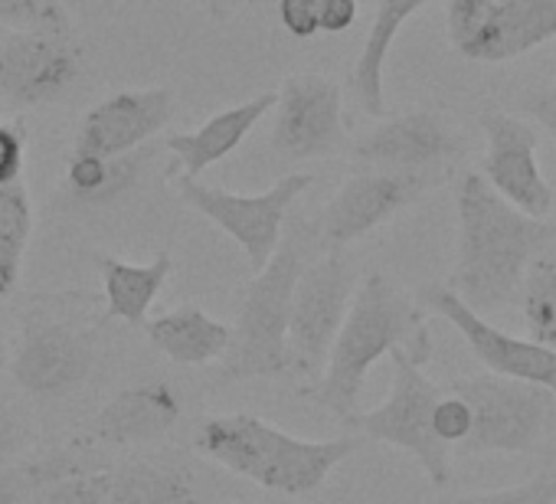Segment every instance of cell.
Masks as SVG:
<instances>
[{
	"label": "cell",
	"mask_w": 556,
	"mask_h": 504,
	"mask_svg": "<svg viewBox=\"0 0 556 504\" xmlns=\"http://www.w3.org/2000/svg\"><path fill=\"white\" fill-rule=\"evenodd\" d=\"M96 361L99 331L76 322L37 318L24 328L21 348L11 361V374L30 396L53 400L83 387Z\"/></svg>",
	"instance_id": "cell-14"
},
{
	"label": "cell",
	"mask_w": 556,
	"mask_h": 504,
	"mask_svg": "<svg viewBox=\"0 0 556 504\" xmlns=\"http://www.w3.org/2000/svg\"><path fill=\"white\" fill-rule=\"evenodd\" d=\"M494 4V0H445V27H448V43L452 50L475 30L481 14Z\"/></svg>",
	"instance_id": "cell-35"
},
{
	"label": "cell",
	"mask_w": 556,
	"mask_h": 504,
	"mask_svg": "<svg viewBox=\"0 0 556 504\" xmlns=\"http://www.w3.org/2000/svg\"><path fill=\"white\" fill-rule=\"evenodd\" d=\"M83 79V50L73 34L4 30L0 34V96L37 109L63 102Z\"/></svg>",
	"instance_id": "cell-10"
},
{
	"label": "cell",
	"mask_w": 556,
	"mask_h": 504,
	"mask_svg": "<svg viewBox=\"0 0 556 504\" xmlns=\"http://www.w3.org/2000/svg\"><path fill=\"white\" fill-rule=\"evenodd\" d=\"M419 305H422V312H435L439 318H445L465 338L471 354L488 367V374L533 383L556 396V351H549L530 338H517V335L494 328L488 318L471 312L445 286H426L419 292Z\"/></svg>",
	"instance_id": "cell-15"
},
{
	"label": "cell",
	"mask_w": 556,
	"mask_h": 504,
	"mask_svg": "<svg viewBox=\"0 0 556 504\" xmlns=\"http://www.w3.org/2000/svg\"><path fill=\"white\" fill-rule=\"evenodd\" d=\"M393 387L390 396L367 413H354L344 426L364 439L396 445L409 452L435 488L452 478L448 445L432 429V410L442 396V383L426 377V361L409 351H393Z\"/></svg>",
	"instance_id": "cell-6"
},
{
	"label": "cell",
	"mask_w": 556,
	"mask_h": 504,
	"mask_svg": "<svg viewBox=\"0 0 556 504\" xmlns=\"http://www.w3.org/2000/svg\"><path fill=\"white\" fill-rule=\"evenodd\" d=\"M174 115L170 89H125L92 105L79 125L76 154H128L151 144Z\"/></svg>",
	"instance_id": "cell-16"
},
{
	"label": "cell",
	"mask_w": 556,
	"mask_h": 504,
	"mask_svg": "<svg viewBox=\"0 0 556 504\" xmlns=\"http://www.w3.org/2000/svg\"><path fill=\"white\" fill-rule=\"evenodd\" d=\"M203 4H206V8H213V11H219V8H223V0H203Z\"/></svg>",
	"instance_id": "cell-39"
},
{
	"label": "cell",
	"mask_w": 556,
	"mask_h": 504,
	"mask_svg": "<svg viewBox=\"0 0 556 504\" xmlns=\"http://www.w3.org/2000/svg\"><path fill=\"white\" fill-rule=\"evenodd\" d=\"M556 40V0H494L455 47L468 63H510Z\"/></svg>",
	"instance_id": "cell-17"
},
{
	"label": "cell",
	"mask_w": 556,
	"mask_h": 504,
	"mask_svg": "<svg viewBox=\"0 0 556 504\" xmlns=\"http://www.w3.org/2000/svg\"><path fill=\"white\" fill-rule=\"evenodd\" d=\"M271 148L282 161L331 158L348 148L344 92L321 73H295L275 92Z\"/></svg>",
	"instance_id": "cell-9"
},
{
	"label": "cell",
	"mask_w": 556,
	"mask_h": 504,
	"mask_svg": "<svg viewBox=\"0 0 556 504\" xmlns=\"http://www.w3.org/2000/svg\"><path fill=\"white\" fill-rule=\"evenodd\" d=\"M471 410V432L458 445L462 455L533 452L556 423V396L543 387L497 374L458 377L442 383Z\"/></svg>",
	"instance_id": "cell-5"
},
{
	"label": "cell",
	"mask_w": 556,
	"mask_h": 504,
	"mask_svg": "<svg viewBox=\"0 0 556 504\" xmlns=\"http://www.w3.org/2000/svg\"><path fill=\"white\" fill-rule=\"evenodd\" d=\"M96 266L102 276V289H105V315L112 322L144 328L151 305L157 302V295L164 292V286L170 279V266H174L170 252H157V256L144 266L122 263L112 256H99Z\"/></svg>",
	"instance_id": "cell-23"
},
{
	"label": "cell",
	"mask_w": 556,
	"mask_h": 504,
	"mask_svg": "<svg viewBox=\"0 0 556 504\" xmlns=\"http://www.w3.org/2000/svg\"><path fill=\"white\" fill-rule=\"evenodd\" d=\"M455 213V266L445 289L481 318L497 315L517 299L527 266L556 242V226L501 200L475 171L458 180Z\"/></svg>",
	"instance_id": "cell-1"
},
{
	"label": "cell",
	"mask_w": 556,
	"mask_h": 504,
	"mask_svg": "<svg viewBox=\"0 0 556 504\" xmlns=\"http://www.w3.org/2000/svg\"><path fill=\"white\" fill-rule=\"evenodd\" d=\"M0 27L4 30L73 34L63 0H0Z\"/></svg>",
	"instance_id": "cell-29"
},
{
	"label": "cell",
	"mask_w": 556,
	"mask_h": 504,
	"mask_svg": "<svg viewBox=\"0 0 556 504\" xmlns=\"http://www.w3.org/2000/svg\"><path fill=\"white\" fill-rule=\"evenodd\" d=\"M520 109H523L527 118L540 122V125L553 135V141H556V83L527 89V92L520 96Z\"/></svg>",
	"instance_id": "cell-36"
},
{
	"label": "cell",
	"mask_w": 556,
	"mask_h": 504,
	"mask_svg": "<svg viewBox=\"0 0 556 504\" xmlns=\"http://www.w3.org/2000/svg\"><path fill=\"white\" fill-rule=\"evenodd\" d=\"M455 504H556V475H533L510 488L465 494Z\"/></svg>",
	"instance_id": "cell-30"
},
{
	"label": "cell",
	"mask_w": 556,
	"mask_h": 504,
	"mask_svg": "<svg viewBox=\"0 0 556 504\" xmlns=\"http://www.w3.org/2000/svg\"><path fill=\"white\" fill-rule=\"evenodd\" d=\"M278 21L295 40H315L318 30V0H278Z\"/></svg>",
	"instance_id": "cell-34"
},
{
	"label": "cell",
	"mask_w": 556,
	"mask_h": 504,
	"mask_svg": "<svg viewBox=\"0 0 556 504\" xmlns=\"http://www.w3.org/2000/svg\"><path fill=\"white\" fill-rule=\"evenodd\" d=\"M305 229H295L292 236H282L271 260L255 279L245 286L239 312H236V328L229 351L223 354V383H239V380H268V377H286L289 374V348H286V331H289V308H292V292L295 282L305 269Z\"/></svg>",
	"instance_id": "cell-4"
},
{
	"label": "cell",
	"mask_w": 556,
	"mask_h": 504,
	"mask_svg": "<svg viewBox=\"0 0 556 504\" xmlns=\"http://www.w3.org/2000/svg\"><path fill=\"white\" fill-rule=\"evenodd\" d=\"M0 34H4V27H0Z\"/></svg>",
	"instance_id": "cell-41"
},
{
	"label": "cell",
	"mask_w": 556,
	"mask_h": 504,
	"mask_svg": "<svg viewBox=\"0 0 556 504\" xmlns=\"http://www.w3.org/2000/svg\"><path fill=\"white\" fill-rule=\"evenodd\" d=\"M465 154V138L452 125V118L419 109L406 115H390L374 125L357 144L354 158L364 167L422 174L442 180L445 171Z\"/></svg>",
	"instance_id": "cell-13"
},
{
	"label": "cell",
	"mask_w": 556,
	"mask_h": 504,
	"mask_svg": "<svg viewBox=\"0 0 556 504\" xmlns=\"http://www.w3.org/2000/svg\"><path fill=\"white\" fill-rule=\"evenodd\" d=\"M30 504H112V471L83 468L60 481H50Z\"/></svg>",
	"instance_id": "cell-28"
},
{
	"label": "cell",
	"mask_w": 556,
	"mask_h": 504,
	"mask_svg": "<svg viewBox=\"0 0 556 504\" xmlns=\"http://www.w3.org/2000/svg\"><path fill=\"white\" fill-rule=\"evenodd\" d=\"M27 442H30L27 419L11 403H0V468L24 458Z\"/></svg>",
	"instance_id": "cell-33"
},
{
	"label": "cell",
	"mask_w": 556,
	"mask_h": 504,
	"mask_svg": "<svg viewBox=\"0 0 556 504\" xmlns=\"http://www.w3.org/2000/svg\"><path fill=\"white\" fill-rule=\"evenodd\" d=\"M361 0H318V30L344 34L357 24Z\"/></svg>",
	"instance_id": "cell-37"
},
{
	"label": "cell",
	"mask_w": 556,
	"mask_h": 504,
	"mask_svg": "<svg viewBox=\"0 0 556 504\" xmlns=\"http://www.w3.org/2000/svg\"><path fill=\"white\" fill-rule=\"evenodd\" d=\"M154 154H157V144H144V148H135L128 154H112V158L73 151L66 164V190L73 200L86 206L118 203L141 184Z\"/></svg>",
	"instance_id": "cell-22"
},
{
	"label": "cell",
	"mask_w": 556,
	"mask_h": 504,
	"mask_svg": "<svg viewBox=\"0 0 556 504\" xmlns=\"http://www.w3.org/2000/svg\"><path fill=\"white\" fill-rule=\"evenodd\" d=\"M312 184H315L312 174H286L262 193H229L223 187L177 177V193L190 210H197L216 229L236 239L252 273H262L278 242H282V226L289 210L305 190H312Z\"/></svg>",
	"instance_id": "cell-8"
},
{
	"label": "cell",
	"mask_w": 556,
	"mask_h": 504,
	"mask_svg": "<svg viewBox=\"0 0 556 504\" xmlns=\"http://www.w3.org/2000/svg\"><path fill=\"white\" fill-rule=\"evenodd\" d=\"M0 361H4V322H0Z\"/></svg>",
	"instance_id": "cell-38"
},
{
	"label": "cell",
	"mask_w": 556,
	"mask_h": 504,
	"mask_svg": "<svg viewBox=\"0 0 556 504\" xmlns=\"http://www.w3.org/2000/svg\"><path fill=\"white\" fill-rule=\"evenodd\" d=\"M27 167V128L21 122H0V187L21 184Z\"/></svg>",
	"instance_id": "cell-32"
},
{
	"label": "cell",
	"mask_w": 556,
	"mask_h": 504,
	"mask_svg": "<svg viewBox=\"0 0 556 504\" xmlns=\"http://www.w3.org/2000/svg\"><path fill=\"white\" fill-rule=\"evenodd\" d=\"M520 315L527 338L556 351V249H543L520 282Z\"/></svg>",
	"instance_id": "cell-26"
},
{
	"label": "cell",
	"mask_w": 556,
	"mask_h": 504,
	"mask_svg": "<svg viewBox=\"0 0 556 504\" xmlns=\"http://www.w3.org/2000/svg\"><path fill=\"white\" fill-rule=\"evenodd\" d=\"M393 351H409L426 364L432 361L426 312L387 273H370L351 299L325 374L302 387V396L348 423L357 413L370 370Z\"/></svg>",
	"instance_id": "cell-2"
},
{
	"label": "cell",
	"mask_w": 556,
	"mask_h": 504,
	"mask_svg": "<svg viewBox=\"0 0 556 504\" xmlns=\"http://www.w3.org/2000/svg\"><path fill=\"white\" fill-rule=\"evenodd\" d=\"M197 4H203V0H197Z\"/></svg>",
	"instance_id": "cell-40"
},
{
	"label": "cell",
	"mask_w": 556,
	"mask_h": 504,
	"mask_svg": "<svg viewBox=\"0 0 556 504\" xmlns=\"http://www.w3.org/2000/svg\"><path fill=\"white\" fill-rule=\"evenodd\" d=\"M357 292V269L341 252H325L321 260L305 263L289 308V374L292 380L315 383L325 374L334 338L348 318L351 299Z\"/></svg>",
	"instance_id": "cell-7"
},
{
	"label": "cell",
	"mask_w": 556,
	"mask_h": 504,
	"mask_svg": "<svg viewBox=\"0 0 556 504\" xmlns=\"http://www.w3.org/2000/svg\"><path fill=\"white\" fill-rule=\"evenodd\" d=\"M34 236L30 190L21 184L0 187V299L14 295L24 273V256Z\"/></svg>",
	"instance_id": "cell-25"
},
{
	"label": "cell",
	"mask_w": 556,
	"mask_h": 504,
	"mask_svg": "<svg viewBox=\"0 0 556 504\" xmlns=\"http://www.w3.org/2000/svg\"><path fill=\"white\" fill-rule=\"evenodd\" d=\"M184 413V400L167 380H144L112 396L92 419V439L105 445H148L167 436Z\"/></svg>",
	"instance_id": "cell-18"
},
{
	"label": "cell",
	"mask_w": 556,
	"mask_h": 504,
	"mask_svg": "<svg viewBox=\"0 0 556 504\" xmlns=\"http://www.w3.org/2000/svg\"><path fill=\"white\" fill-rule=\"evenodd\" d=\"M429 0H377L374 11V24L367 30L364 50L354 63L351 73V89L357 96V105L370 115V118H383L387 112V96H383V76H387V60L390 50L403 30V24L422 11Z\"/></svg>",
	"instance_id": "cell-21"
},
{
	"label": "cell",
	"mask_w": 556,
	"mask_h": 504,
	"mask_svg": "<svg viewBox=\"0 0 556 504\" xmlns=\"http://www.w3.org/2000/svg\"><path fill=\"white\" fill-rule=\"evenodd\" d=\"M76 455L70 452H53V455H37V458H17L0 468V504H30L40 488L50 481H60L73 471H83Z\"/></svg>",
	"instance_id": "cell-27"
},
{
	"label": "cell",
	"mask_w": 556,
	"mask_h": 504,
	"mask_svg": "<svg viewBox=\"0 0 556 504\" xmlns=\"http://www.w3.org/2000/svg\"><path fill=\"white\" fill-rule=\"evenodd\" d=\"M432 429H435V436L448 449L452 445H462L465 436L471 432V410H468V403L442 387V396H439V403L432 410Z\"/></svg>",
	"instance_id": "cell-31"
},
{
	"label": "cell",
	"mask_w": 556,
	"mask_h": 504,
	"mask_svg": "<svg viewBox=\"0 0 556 504\" xmlns=\"http://www.w3.org/2000/svg\"><path fill=\"white\" fill-rule=\"evenodd\" d=\"M481 131H484V180L488 187L507 200L510 206H517L520 213L533 216V219H549L553 206H556V193L540 167L536 148V128L533 122L501 112V109H488L478 118Z\"/></svg>",
	"instance_id": "cell-12"
},
{
	"label": "cell",
	"mask_w": 556,
	"mask_h": 504,
	"mask_svg": "<svg viewBox=\"0 0 556 504\" xmlns=\"http://www.w3.org/2000/svg\"><path fill=\"white\" fill-rule=\"evenodd\" d=\"M271 109H275V92H265V96H255L249 102H239V105H232V109L206 118L193 131L170 135L164 141V151L174 158L170 174L174 177L197 180L206 167H213L223 158H229Z\"/></svg>",
	"instance_id": "cell-19"
},
{
	"label": "cell",
	"mask_w": 556,
	"mask_h": 504,
	"mask_svg": "<svg viewBox=\"0 0 556 504\" xmlns=\"http://www.w3.org/2000/svg\"><path fill=\"white\" fill-rule=\"evenodd\" d=\"M364 436L302 439L252 413L210 416L197 429V449L219 468L278 494H312L361 449Z\"/></svg>",
	"instance_id": "cell-3"
},
{
	"label": "cell",
	"mask_w": 556,
	"mask_h": 504,
	"mask_svg": "<svg viewBox=\"0 0 556 504\" xmlns=\"http://www.w3.org/2000/svg\"><path fill=\"white\" fill-rule=\"evenodd\" d=\"M435 184L439 180L422 174L367 167L338 187V193L321 210L315 236L328 252H341L377 226L400 216L403 210H409L413 203H419Z\"/></svg>",
	"instance_id": "cell-11"
},
{
	"label": "cell",
	"mask_w": 556,
	"mask_h": 504,
	"mask_svg": "<svg viewBox=\"0 0 556 504\" xmlns=\"http://www.w3.org/2000/svg\"><path fill=\"white\" fill-rule=\"evenodd\" d=\"M144 335L164 357L184 367H203L219 361L232 341L229 325L210 318L200 305L190 302L164 312L161 318L144 322Z\"/></svg>",
	"instance_id": "cell-20"
},
{
	"label": "cell",
	"mask_w": 556,
	"mask_h": 504,
	"mask_svg": "<svg viewBox=\"0 0 556 504\" xmlns=\"http://www.w3.org/2000/svg\"><path fill=\"white\" fill-rule=\"evenodd\" d=\"M112 504H203V484L184 462L131 458L112 471Z\"/></svg>",
	"instance_id": "cell-24"
}]
</instances>
